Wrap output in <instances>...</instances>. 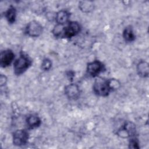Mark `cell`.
Segmentation results:
<instances>
[{
	"instance_id": "obj_1",
	"label": "cell",
	"mask_w": 149,
	"mask_h": 149,
	"mask_svg": "<svg viewBox=\"0 0 149 149\" xmlns=\"http://www.w3.org/2000/svg\"><path fill=\"white\" fill-rule=\"evenodd\" d=\"M108 79L98 77L95 79L93 84V91L97 95L101 97L107 96L111 91Z\"/></svg>"
},
{
	"instance_id": "obj_2",
	"label": "cell",
	"mask_w": 149,
	"mask_h": 149,
	"mask_svg": "<svg viewBox=\"0 0 149 149\" xmlns=\"http://www.w3.org/2000/svg\"><path fill=\"white\" fill-rule=\"evenodd\" d=\"M31 61L27 55L20 53L19 57L14 62V73L16 75H20L23 73L31 65Z\"/></svg>"
},
{
	"instance_id": "obj_3",
	"label": "cell",
	"mask_w": 149,
	"mask_h": 149,
	"mask_svg": "<svg viewBox=\"0 0 149 149\" xmlns=\"http://www.w3.org/2000/svg\"><path fill=\"white\" fill-rule=\"evenodd\" d=\"M63 25L61 38H70L77 35L80 31V26L77 22H70L66 26Z\"/></svg>"
},
{
	"instance_id": "obj_4",
	"label": "cell",
	"mask_w": 149,
	"mask_h": 149,
	"mask_svg": "<svg viewBox=\"0 0 149 149\" xmlns=\"http://www.w3.org/2000/svg\"><path fill=\"white\" fill-rule=\"evenodd\" d=\"M136 134L135 125L130 121L125 122L116 132V134L122 138L132 137Z\"/></svg>"
},
{
	"instance_id": "obj_5",
	"label": "cell",
	"mask_w": 149,
	"mask_h": 149,
	"mask_svg": "<svg viewBox=\"0 0 149 149\" xmlns=\"http://www.w3.org/2000/svg\"><path fill=\"white\" fill-rule=\"evenodd\" d=\"M43 31V27L42 25L36 20H32L30 22L25 30L26 34L32 37H37L40 36Z\"/></svg>"
},
{
	"instance_id": "obj_6",
	"label": "cell",
	"mask_w": 149,
	"mask_h": 149,
	"mask_svg": "<svg viewBox=\"0 0 149 149\" xmlns=\"http://www.w3.org/2000/svg\"><path fill=\"white\" fill-rule=\"evenodd\" d=\"M29 138V134L27 130H17L13 133V143L16 146H22L26 144Z\"/></svg>"
},
{
	"instance_id": "obj_7",
	"label": "cell",
	"mask_w": 149,
	"mask_h": 149,
	"mask_svg": "<svg viewBox=\"0 0 149 149\" xmlns=\"http://www.w3.org/2000/svg\"><path fill=\"white\" fill-rule=\"evenodd\" d=\"M104 69V65L98 60H95L89 62L87 65V72L93 77H97Z\"/></svg>"
},
{
	"instance_id": "obj_8",
	"label": "cell",
	"mask_w": 149,
	"mask_h": 149,
	"mask_svg": "<svg viewBox=\"0 0 149 149\" xmlns=\"http://www.w3.org/2000/svg\"><path fill=\"white\" fill-rule=\"evenodd\" d=\"M64 92L66 96L70 100H77L80 96V89L76 84L71 83L65 87Z\"/></svg>"
},
{
	"instance_id": "obj_9",
	"label": "cell",
	"mask_w": 149,
	"mask_h": 149,
	"mask_svg": "<svg viewBox=\"0 0 149 149\" xmlns=\"http://www.w3.org/2000/svg\"><path fill=\"white\" fill-rule=\"evenodd\" d=\"M15 58V54L10 49L2 51L1 53V66L6 68L9 66Z\"/></svg>"
},
{
	"instance_id": "obj_10",
	"label": "cell",
	"mask_w": 149,
	"mask_h": 149,
	"mask_svg": "<svg viewBox=\"0 0 149 149\" xmlns=\"http://www.w3.org/2000/svg\"><path fill=\"white\" fill-rule=\"evenodd\" d=\"M138 74L141 77H147L149 74L148 63L145 61H140L136 67Z\"/></svg>"
},
{
	"instance_id": "obj_11",
	"label": "cell",
	"mask_w": 149,
	"mask_h": 149,
	"mask_svg": "<svg viewBox=\"0 0 149 149\" xmlns=\"http://www.w3.org/2000/svg\"><path fill=\"white\" fill-rule=\"evenodd\" d=\"M70 14L65 10H61L58 11L55 16V19L57 24H64L68 22Z\"/></svg>"
},
{
	"instance_id": "obj_12",
	"label": "cell",
	"mask_w": 149,
	"mask_h": 149,
	"mask_svg": "<svg viewBox=\"0 0 149 149\" xmlns=\"http://www.w3.org/2000/svg\"><path fill=\"white\" fill-rule=\"evenodd\" d=\"M26 123L30 129H34L40 126L41 121L38 116L34 115H30L27 117Z\"/></svg>"
},
{
	"instance_id": "obj_13",
	"label": "cell",
	"mask_w": 149,
	"mask_h": 149,
	"mask_svg": "<svg viewBox=\"0 0 149 149\" xmlns=\"http://www.w3.org/2000/svg\"><path fill=\"white\" fill-rule=\"evenodd\" d=\"M79 9L84 13H89L94 9V4L92 1H81L79 2Z\"/></svg>"
},
{
	"instance_id": "obj_14",
	"label": "cell",
	"mask_w": 149,
	"mask_h": 149,
	"mask_svg": "<svg viewBox=\"0 0 149 149\" xmlns=\"http://www.w3.org/2000/svg\"><path fill=\"white\" fill-rule=\"evenodd\" d=\"M5 16L9 23H13L15 22L16 16V8L11 5L6 11L5 13Z\"/></svg>"
},
{
	"instance_id": "obj_15",
	"label": "cell",
	"mask_w": 149,
	"mask_h": 149,
	"mask_svg": "<svg viewBox=\"0 0 149 149\" xmlns=\"http://www.w3.org/2000/svg\"><path fill=\"white\" fill-rule=\"evenodd\" d=\"M123 37L125 41L132 42L135 40V35L130 26L126 27L123 31Z\"/></svg>"
},
{
	"instance_id": "obj_16",
	"label": "cell",
	"mask_w": 149,
	"mask_h": 149,
	"mask_svg": "<svg viewBox=\"0 0 149 149\" xmlns=\"http://www.w3.org/2000/svg\"><path fill=\"white\" fill-rule=\"evenodd\" d=\"M52 67V62L48 58H45L42 60L41 63V69L44 70H49Z\"/></svg>"
},
{
	"instance_id": "obj_17",
	"label": "cell",
	"mask_w": 149,
	"mask_h": 149,
	"mask_svg": "<svg viewBox=\"0 0 149 149\" xmlns=\"http://www.w3.org/2000/svg\"><path fill=\"white\" fill-rule=\"evenodd\" d=\"M129 148L137 149H139L140 148L139 143L137 138H136L135 137H132V138L130 139L129 143Z\"/></svg>"
},
{
	"instance_id": "obj_18",
	"label": "cell",
	"mask_w": 149,
	"mask_h": 149,
	"mask_svg": "<svg viewBox=\"0 0 149 149\" xmlns=\"http://www.w3.org/2000/svg\"><path fill=\"white\" fill-rule=\"evenodd\" d=\"M7 82V77L6 76L1 74L0 76V85L1 87H2L3 86H5Z\"/></svg>"
}]
</instances>
